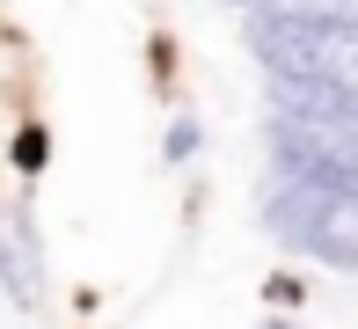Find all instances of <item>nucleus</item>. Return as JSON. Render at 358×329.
I'll return each mask as SVG.
<instances>
[{"label": "nucleus", "instance_id": "1", "mask_svg": "<svg viewBox=\"0 0 358 329\" xmlns=\"http://www.w3.org/2000/svg\"><path fill=\"white\" fill-rule=\"evenodd\" d=\"M241 37H249V59L264 66V80L358 88V8L344 0H256Z\"/></svg>", "mask_w": 358, "mask_h": 329}, {"label": "nucleus", "instance_id": "2", "mask_svg": "<svg viewBox=\"0 0 358 329\" xmlns=\"http://www.w3.org/2000/svg\"><path fill=\"white\" fill-rule=\"evenodd\" d=\"M264 234L322 271H358V197L307 190V183H271L264 190Z\"/></svg>", "mask_w": 358, "mask_h": 329}, {"label": "nucleus", "instance_id": "3", "mask_svg": "<svg viewBox=\"0 0 358 329\" xmlns=\"http://www.w3.org/2000/svg\"><path fill=\"white\" fill-rule=\"evenodd\" d=\"M264 146H271V183H307V190L358 197V132H315V125L271 118Z\"/></svg>", "mask_w": 358, "mask_h": 329}, {"label": "nucleus", "instance_id": "4", "mask_svg": "<svg viewBox=\"0 0 358 329\" xmlns=\"http://www.w3.org/2000/svg\"><path fill=\"white\" fill-rule=\"evenodd\" d=\"M44 286H52V256H44L37 212L0 205V300L15 315H44Z\"/></svg>", "mask_w": 358, "mask_h": 329}, {"label": "nucleus", "instance_id": "5", "mask_svg": "<svg viewBox=\"0 0 358 329\" xmlns=\"http://www.w3.org/2000/svg\"><path fill=\"white\" fill-rule=\"evenodd\" d=\"M198 146H205V125L190 118V110H176L169 132H161V161H169V169H190V161H198Z\"/></svg>", "mask_w": 358, "mask_h": 329}, {"label": "nucleus", "instance_id": "6", "mask_svg": "<svg viewBox=\"0 0 358 329\" xmlns=\"http://www.w3.org/2000/svg\"><path fill=\"white\" fill-rule=\"evenodd\" d=\"M8 161H15V176H44V161H52V132H44V125H22L15 146H8Z\"/></svg>", "mask_w": 358, "mask_h": 329}, {"label": "nucleus", "instance_id": "7", "mask_svg": "<svg viewBox=\"0 0 358 329\" xmlns=\"http://www.w3.org/2000/svg\"><path fill=\"white\" fill-rule=\"evenodd\" d=\"M271 307H307V278L300 271H278V278H271Z\"/></svg>", "mask_w": 358, "mask_h": 329}, {"label": "nucleus", "instance_id": "8", "mask_svg": "<svg viewBox=\"0 0 358 329\" xmlns=\"http://www.w3.org/2000/svg\"><path fill=\"white\" fill-rule=\"evenodd\" d=\"M264 329H307V322H292V315H271V322H264Z\"/></svg>", "mask_w": 358, "mask_h": 329}, {"label": "nucleus", "instance_id": "9", "mask_svg": "<svg viewBox=\"0 0 358 329\" xmlns=\"http://www.w3.org/2000/svg\"><path fill=\"white\" fill-rule=\"evenodd\" d=\"M249 8H256V0H249Z\"/></svg>", "mask_w": 358, "mask_h": 329}]
</instances>
